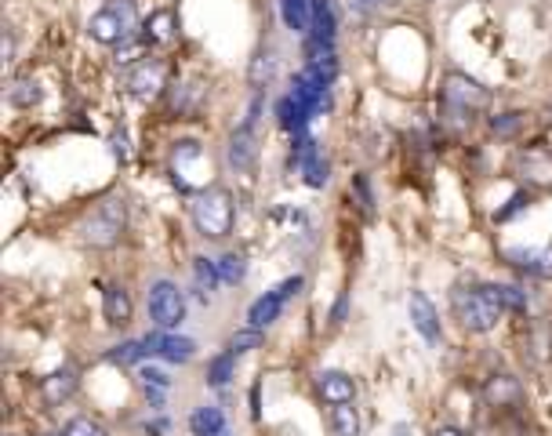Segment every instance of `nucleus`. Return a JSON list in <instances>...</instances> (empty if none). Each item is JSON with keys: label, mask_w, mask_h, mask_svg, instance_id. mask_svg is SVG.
<instances>
[{"label": "nucleus", "mask_w": 552, "mask_h": 436, "mask_svg": "<svg viewBox=\"0 0 552 436\" xmlns=\"http://www.w3.org/2000/svg\"><path fill=\"white\" fill-rule=\"evenodd\" d=\"M211 175H215V164H211V157L204 153L200 142L189 138V142H179V146L171 149V178H175L179 189H186V193H204L208 182H211Z\"/></svg>", "instance_id": "nucleus-1"}, {"label": "nucleus", "mask_w": 552, "mask_h": 436, "mask_svg": "<svg viewBox=\"0 0 552 436\" xmlns=\"http://www.w3.org/2000/svg\"><path fill=\"white\" fill-rule=\"evenodd\" d=\"M458 306V317L469 331H491L498 324V317L506 313V299H502V288L498 284H484V288H473L465 295L455 299Z\"/></svg>", "instance_id": "nucleus-2"}, {"label": "nucleus", "mask_w": 552, "mask_h": 436, "mask_svg": "<svg viewBox=\"0 0 552 436\" xmlns=\"http://www.w3.org/2000/svg\"><path fill=\"white\" fill-rule=\"evenodd\" d=\"M189 215H193V222H197V229L204 237H226L233 229V197L226 189L211 186V189L193 197Z\"/></svg>", "instance_id": "nucleus-3"}, {"label": "nucleus", "mask_w": 552, "mask_h": 436, "mask_svg": "<svg viewBox=\"0 0 552 436\" xmlns=\"http://www.w3.org/2000/svg\"><path fill=\"white\" fill-rule=\"evenodd\" d=\"M87 33L98 44H124L135 33V7L131 0H109L106 7H98L87 22Z\"/></svg>", "instance_id": "nucleus-4"}, {"label": "nucleus", "mask_w": 552, "mask_h": 436, "mask_svg": "<svg viewBox=\"0 0 552 436\" xmlns=\"http://www.w3.org/2000/svg\"><path fill=\"white\" fill-rule=\"evenodd\" d=\"M124 233V200H102L91 215H87V222H84V240L87 244H95V248H106V244H113L117 237Z\"/></svg>", "instance_id": "nucleus-5"}, {"label": "nucleus", "mask_w": 552, "mask_h": 436, "mask_svg": "<svg viewBox=\"0 0 552 436\" xmlns=\"http://www.w3.org/2000/svg\"><path fill=\"white\" fill-rule=\"evenodd\" d=\"M149 313H153V324H157L160 331L179 328L182 317H186V299H182V291H179L171 280H157L153 291H149Z\"/></svg>", "instance_id": "nucleus-6"}, {"label": "nucleus", "mask_w": 552, "mask_h": 436, "mask_svg": "<svg viewBox=\"0 0 552 436\" xmlns=\"http://www.w3.org/2000/svg\"><path fill=\"white\" fill-rule=\"evenodd\" d=\"M444 102L455 106L462 117H469L473 109H480V106L487 102V95L480 91V84H473V80H465V76H451L447 87H444ZM469 120H473V117H469Z\"/></svg>", "instance_id": "nucleus-7"}, {"label": "nucleus", "mask_w": 552, "mask_h": 436, "mask_svg": "<svg viewBox=\"0 0 552 436\" xmlns=\"http://www.w3.org/2000/svg\"><path fill=\"white\" fill-rule=\"evenodd\" d=\"M407 309H411V324L418 328V335H422L429 346H440V342H444V335H440V320H436L433 302H429L422 291H411Z\"/></svg>", "instance_id": "nucleus-8"}, {"label": "nucleus", "mask_w": 552, "mask_h": 436, "mask_svg": "<svg viewBox=\"0 0 552 436\" xmlns=\"http://www.w3.org/2000/svg\"><path fill=\"white\" fill-rule=\"evenodd\" d=\"M146 346H149L157 357H164L168 364H189V360L197 357V346H193L189 339H179V335H160V331H153V335H146Z\"/></svg>", "instance_id": "nucleus-9"}, {"label": "nucleus", "mask_w": 552, "mask_h": 436, "mask_svg": "<svg viewBox=\"0 0 552 436\" xmlns=\"http://www.w3.org/2000/svg\"><path fill=\"white\" fill-rule=\"evenodd\" d=\"M128 87L135 98H153L160 87H164V66L160 62H142L131 76H128Z\"/></svg>", "instance_id": "nucleus-10"}, {"label": "nucleus", "mask_w": 552, "mask_h": 436, "mask_svg": "<svg viewBox=\"0 0 552 436\" xmlns=\"http://www.w3.org/2000/svg\"><path fill=\"white\" fill-rule=\"evenodd\" d=\"M294 164L305 171V182H309L312 189L327 186V160L316 153V142H302L298 153H294Z\"/></svg>", "instance_id": "nucleus-11"}, {"label": "nucleus", "mask_w": 552, "mask_h": 436, "mask_svg": "<svg viewBox=\"0 0 552 436\" xmlns=\"http://www.w3.org/2000/svg\"><path fill=\"white\" fill-rule=\"evenodd\" d=\"M255 157H259L255 135H251V127H240V131L230 138V164H233L237 171H251Z\"/></svg>", "instance_id": "nucleus-12"}, {"label": "nucleus", "mask_w": 552, "mask_h": 436, "mask_svg": "<svg viewBox=\"0 0 552 436\" xmlns=\"http://www.w3.org/2000/svg\"><path fill=\"white\" fill-rule=\"evenodd\" d=\"M283 291L273 288V291H266L251 309H248V320H251V328H270L276 317H280V309H283Z\"/></svg>", "instance_id": "nucleus-13"}, {"label": "nucleus", "mask_w": 552, "mask_h": 436, "mask_svg": "<svg viewBox=\"0 0 552 436\" xmlns=\"http://www.w3.org/2000/svg\"><path fill=\"white\" fill-rule=\"evenodd\" d=\"M320 393H323V401L334 408V404H345V401H353V379L349 375H342V371H323L320 375Z\"/></svg>", "instance_id": "nucleus-14"}, {"label": "nucleus", "mask_w": 552, "mask_h": 436, "mask_svg": "<svg viewBox=\"0 0 552 436\" xmlns=\"http://www.w3.org/2000/svg\"><path fill=\"white\" fill-rule=\"evenodd\" d=\"M276 113H280V124H283V131H291V135H302L305 131V124H309V109L298 102V98H280V106H276Z\"/></svg>", "instance_id": "nucleus-15"}, {"label": "nucleus", "mask_w": 552, "mask_h": 436, "mask_svg": "<svg viewBox=\"0 0 552 436\" xmlns=\"http://www.w3.org/2000/svg\"><path fill=\"white\" fill-rule=\"evenodd\" d=\"M106 320L109 324H128L131 320V299L120 284H109L106 288Z\"/></svg>", "instance_id": "nucleus-16"}, {"label": "nucleus", "mask_w": 552, "mask_h": 436, "mask_svg": "<svg viewBox=\"0 0 552 436\" xmlns=\"http://www.w3.org/2000/svg\"><path fill=\"white\" fill-rule=\"evenodd\" d=\"M73 390H77V375H73V371H55L51 379H44V390H40V393H44V404L55 408V404H62Z\"/></svg>", "instance_id": "nucleus-17"}, {"label": "nucleus", "mask_w": 552, "mask_h": 436, "mask_svg": "<svg viewBox=\"0 0 552 436\" xmlns=\"http://www.w3.org/2000/svg\"><path fill=\"white\" fill-rule=\"evenodd\" d=\"M280 11H283V22L294 33H309V25H312V0H280Z\"/></svg>", "instance_id": "nucleus-18"}, {"label": "nucleus", "mask_w": 552, "mask_h": 436, "mask_svg": "<svg viewBox=\"0 0 552 436\" xmlns=\"http://www.w3.org/2000/svg\"><path fill=\"white\" fill-rule=\"evenodd\" d=\"M331 430H334V436H360V415H356L353 401L334 404V411H331Z\"/></svg>", "instance_id": "nucleus-19"}, {"label": "nucleus", "mask_w": 552, "mask_h": 436, "mask_svg": "<svg viewBox=\"0 0 552 436\" xmlns=\"http://www.w3.org/2000/svg\"><path fill=\"white\" fill-rule=\"evenodd\" d=\"M189 426H193V433L197 436H215L226 430V419H222L219 408H197L193 419H189Z\"/></svg>", "instance_id": "nucleus-20"}, {"label": "nucleus", "mask_w": 552, "mask_h": 436, "mask_svg": "<svg viewBox=\"0 0 552 436\" xmlns=\"http://www.w3.org/2000/svg\"><path fill=\"white\" fill-rule=\"evenodd\" d=\"M509 259H520V266L538 273V277H552V248H546V251H509Z\"/></svg>", "instance_id": "nucleus-21"}, {"label": "nucleus", "mask_w": 552, "mask_h": 436, "mask_svg": "<svg viewBox=\"0 0 552 436\" xmlns=\"http://www.w3.org/2000/svg\"><path fill=\"white\" fill-rule=\"evenodd\" d=\"M149 353H153V350H149L146 339H142V342H124V346H117V350L109 353V360H113V364H138V360L149 357Z\"/></svg>", "instance_id": "nucleus-22"}, {"label": "nucleus", "mask_w": 552, "mask_h": 436, "mask_svg": "<svg viewBox=\"0 0 552 436\" xmlns=\"http://www.w3.org/2000/svg\"><path fill=\"white\" fill-rule=\"evenodd\" d=\"M259 346H262V328H248V331H237V335L230 339V353H233V357L251 353V350H259Z\"/></svg>", "instance_id": "nucleus-23"}, {"label": "nucleus", "mask_w": 552, "mask_h": 436, "mask_svg": "<svg viewBox=\"0 0 552 436\" xmlns=\"http://www.w3.org/2000/svg\"><path fill=\"white\" fill-rule=\"evenodd\" d=\"M233 360H237V357H233L230 350H226L222 357H215L211 368H208V382H211V386H226V382L233 379Z\"/></svg>", "instance_id": "nucleus-24"}, {"label": "nucleus", "mask_w": 552, "mask_h": 436, "mask_svg": "<svg viewBox=\"0 0 552 436\" xmlns=\"http://www.w3.org/2000/svg\"><path fill=\"white\" fill-rule=\"evenodd\" d=\"M516 397H520V386H516L513 379H495V382L487 386V401L498 404V408H502L506 401H516Z\"/></svg>", "instance_id": "nucleus-25"}, {"label": "nucleus", "mask_w": 552, "mask_h": 436, "mask_svg": "<svg viewBox=\"0 0 552 436\" xmlns=\"http://www.w3.org/2000/svg\"><path fill=\"white\" fill-rule=\"evenodd\" d=\"M244 273H248V266H244V259H240V255H226V259L219 262V277H222L226 284H240V280H244Z\"/></svg>", "instance_id": "nucleus-26"}, {"label": "nucleus", "mask_w": 552, "mask_h": 436, "mask_svg": "<svg viewBox=\"0 0 552 436\" xmlns=\"http://www.w3.org/2000/svg\"><path fill=\"white\" fill-rule=\"evenodd\" d=\"M193 273H197V284L208 288V291H215V284L222 280V277H219V266H211L208 259H197V262H193Z\"/></svg>", "instance_id": "nucleus-27"}, {"label": "nucleus", "mask_w": 552, "mask_h": 436, "mask_svg": "<svg viewBox=\"0 0 552 436\" xmlns=\"http://www.w3.org/2000/svg\"><path fill=\"white\" fill-rule=\"evenodd\" d=\"M62 436H106L91 419H73L66 430H62Z\"/></svg>", "instance_id": "nucleus-28"}, {"label": "nucleus", "mask_w": 552, "mask_h": 436, "mask_svg": "<svg viewBox=\"0 0 552 436\" xmlns=\"http://www.w3.org/2000/svg\"><path fill=\"white\" fill-rule=\"evenodd\" d=\"M36 98H40V91H36V84H29V80L15 84V91H11V102H18V106H29V102H36Z\"/></svg>", "instance_id": "nucleus-29"}, {"label": "nucleus", "mask_w": 552, "mask_h": 436, "mask_svg": "<svg viewBox=\"0 0 552 436\" xmlns=\"http://www.w3.org/2000/svg\"><path fill=\"white\" fill-rule=\"evenodd\" d=\"M262 76H266V80H273V55H259V58H255L251 80H255V84H262Z\"/></svg>", "instance_id": "nucleus-30"}, {"label": "nucleus", "mask_w": 552, "mask_h": 436, "mask_svg": "<svg viewBox=\"0 0 552 436\" xmlns=\"http://www.w3.org/2000/svg\"><path fill=\"white\" fill-rule=\"evenodd\" d=\"M142 379H146V390H168L171 386V379L160 368H142Z\"/></svg>", "instance_id": "nucleus-31"}, {"label": "nucleus", "mask_w": 552, "mask_h": 436, "mask_svg": "<svg viewBox=\"0 0 552 436\" xmlns=\"http://www.w3.org/2000/svg\"><path fill=\"white\" fill-rule=\"evenodd\" d=\"M502 299H506V309H527V295L520 288H502Z\"/></svg>", "instance_id": "nucleus-32"}, {"label": "nucleus", "mask_w": 552, "mask_h": 436, "mask_svg": "<svg viewBox=\"0 0 552 436\" xmlns=\"http://www.w3.org/2000/svg\"><path fill=\"white\" fill-rule=\"evenodd\" d=\"M168 25H171V15H168V11H164V15H157V18H153V40H168V36H171V29H168Z\"/></svg>", "instance_id": "nucleus-33"}, {"label": "nucleus", "mask_w": 552, "mask_h": 436, "mask_svg": "<svg viewBox=\"0 0 552 436\" xmlns=\"http://www.w3.org/2000/svg\"><path fill=\"white\" fill-rule=\"evenodd\" d=\"M516 127H520V113H506V120H495V131H502V135H509Z\"/></svg>", "instance_id": "nucleus-34"}, {"label": "nucleus", "mask_w": 552, "mask_h": 436, "mask_svg": "<svg viewBox=\"0 0 552 436\" xmlns=\"http://www.w3.org/2000/svg\"><path fill=\"white\" fill-rule=\"evenodd\" d=\"M433 436H465V433H462V430H455V426H440Z\"/></svg>", "instance_id": "nucleus-35"}, {"label": "nucleus", "mask_w": 552, "mask_h": 436, "mask_svg": "<svg viewBox=\"0 0 552 436\" xmlns=\"http://www.w3.org/2000/svg\"><path fill=\"white\" fill-rule=\"evenodd\" d=\"M360 7H378V4H389V0H356Z\"/></svg>", "instance_id": "nucleus-36"}, {"label": "nucleus", "mask_w": 552, "mask_h": 436, "mask_svg": "<svg viewBox=\"0 0 552 436\" xmlns=\"http://www.w3.org/2000/svg\"><path fill=\"white\" fill-rule=\"evenodd\" d=\"M215 436H230V430H222V433H215Z\"/></svg>", "instance_id": "nucleus-37"}]
</instances>
